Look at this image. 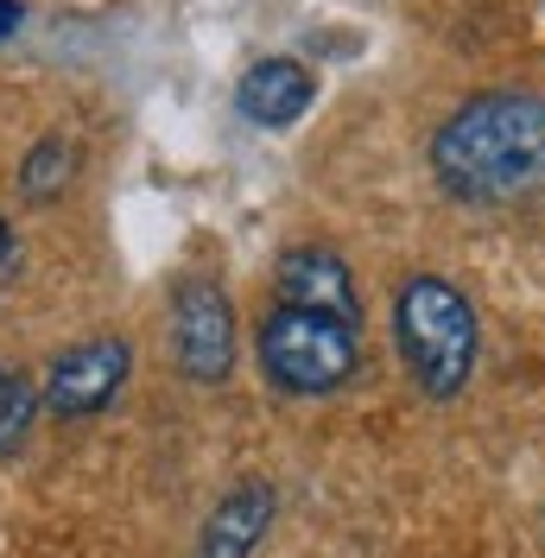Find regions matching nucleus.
I'll use <instances>...</instances> for the list:
<instances>
[{"label":"nucleus","instance_id":"obj_3","mask_svg":"<svg viewBox=\"0 0 545 558\" xmlns=\"http://www.w3.org/2000/svg\"><path fill=\"white\" fill-rule=\"evenodd\" d=\"M254 349H261V375L279 393L324 400V393H337V387L355 381V368H362V324L272 299V312L261 317Z\"/></svg>","mask_w":545,"mask_h":558},{"label":"nucleus","instance_id":"obj_6","mask_svg":"<svg viewBox=\"0 0 545 558\" xmlns=\"http://www.w3.org/2000/svg\"><path fill=\"white\" fill-rule=\"evenodd\" d=\"M272 292L279 305H311V312H330V317H349L362 324V292H355V274L337 247H286L279 267H272Z\"/></svg>","mask_w":545,"mask_h":558},{"label":"nucleus","instance_id":"obj_4","mask_svg":"<svg viewBox=\"0 0 545 558\" xmlns=\"http://www.w3.org/2000/svg\"><path fill=\"white\" fill-rule=\"evenodd\" d=\"M171 355L197 387H222L235 375V305L209 274H184L171 286Z\"/></svg>","mask_w":545,"mask_h":558},{"label":"nucleus","instance_id":"obj_1","mask_svg":"<svg viewBox=\"0 0 545 558\" xmlns=\"http://www.w3.org/2000/svg\"><path fill=\"white\" fill-rule=\"evenodd\" d=\"M432 178L457 204H520L545 191V96L482 89L432 134Z\"/></svg>","mask_w":545,"mask_h":558},{"label":"nucleus","instance_id":"obj_9","mask_svg":"<svg viewBox=\"0 0 545 558\" xmlns=\"http://www.w3.org/2000/svg\"><path fill=\"white\" fill-rule=\"evenodd\" d=\"M70 172H76V146H70L64 134H45L33 153L20 159V197H26V204H51L70 184Z\"/></svg>","mask_w":545,"mask_h":558},{"label":"nucleus","instance_id":"obj_7","mask_svg":"<svg viewBox=\"0 0 545 558\" xmlns=\"http://www.w3.org/2000/svg\"><path fill=\"white\" fill-rule=\"evenodd\" d=\"M311 102H317V70L299 64V58H261L235 83V114L247 128H267V134H286L292 121H305Z\"/></svg>","mask_w":545,"mask_h":558},{"label":"nucleus","instance_id":"obj_5","mask_svg":"<svg viewBox=\"0 0 545 558\" xmlns=\"http://www.w3.org/2000/svg\"><path fill=\"white\" fill-rule=\"evenodd\" d=\"M134 375V349L128 337H83L64 343L45 362V381H38V407L58 418H96L121 400V387Z\"/></svg>","mask_w":545,"mask_h":558},{"label":"nucleus","instance_id":"obj_12","mask_svg":"<svg viewBox=\"0 0 545 558\" xmlns=\"http://www.w3.org/2000/svg\"><path fill=\"white\" fill-rule=\"evenodd\" d=\"M13 260V229H7V216H0V267Z\"/></svg>","mask_w":545,"mask_h":558},{"label":"nucleus","instance_id":"obj_2","mask_svg":"<svg viewBox=\"0 0 545 558\" xmlns=\"http://www.w3.org/2000/svg\"><path fill=\"white\" fill-rule=\"evenodd\" d=\"M393 343H400V362H407L412 387L425 400H457L476 375V349H482L476 305L444 274L400 279V292H393Z\"/></svg>","mask_w":545,"mask_h":558},{"label":"nucleus","instance_id":"obj_10","mask_svg":"<svg viewBox=\"0 0 545 558\" xmlns=\"http://www.w3.org/2000/svg\"><path fill=\"white\" fill-rule=\"evenodd\" d=\"M38 418V387L13 368H0V457H20L26 451V432Z\"/></svg>","mask_w":545,"mask_h":558},{"label":"nucleus","instance_id":"obj_8","mask_svg":"<svg viewBox=\"0 0 545 558\" xmlns=\"http://www.w3.org/2000/svg\"><path fill=\"white\" fill-rule=\"evenodd\" d=\"M272 508H279V495H272L267 476H241V483L204 514L197 553L191 558H254L261 539H267V526H272Z\"/></svg>","mask_w":545,"mask_h":558},{"label":"nucleus","instance_id":"obj_11","mask_svg":"<svg viewBox=\"0 0 545 558\" xmlns=\"http://www.w3.org/2000/svg\"><path fill=\"white\" fill-rule=\"evenodd\" d=\"M26 26V0H0V45Z\"/></svg>","mask_w":545,"mask_h":558}]
</instances>
